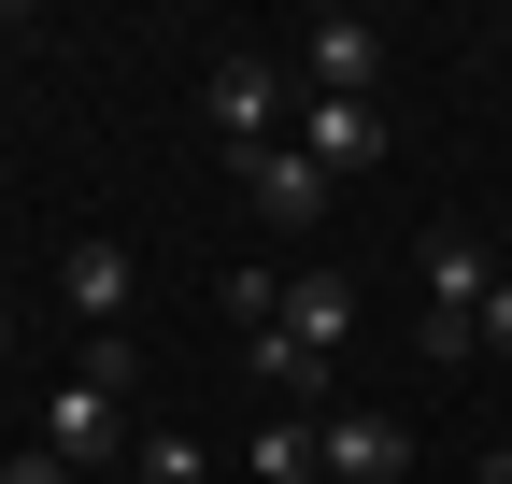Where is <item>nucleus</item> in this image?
Segmentation results:
<instances>
[{
	"label": "nucleus",
	"instance_id": "nucleus-11",
	"mask_svg": "<svg viewBox=\"0 0 512 484\" xmlns=\"http://www.w3.org/2000/svg\"><path fill=\"white\" fill-rule=\"evenodd\" d=\"M214 299H228L242 328H285V271H214Z\"/></svg>",
	"mask_w": 512,
	"mask_h": 484
},
{
	"label": "nucleus",
	"instance_id": "nucleus-13",
	"mask_svg": "<svg viewBox=\"0 0 512 484\" xmlns=\"http://www.w3.org/2000/svg\"><path fill=\"white\" fill-rule=\"evenodd\" d=\"M0 484H86V470H57V456L29 442V456H0Z\"/></svg>",
	"mask_w": 512,
	"mask_h": 484
},
{
	"label": "nucleus",
	"instance_id": "nucleus-5",
	"mask_svg": "<svg viewBox=\"0 0 512 484\" xmlns=\"http://www.w3.org/2000/svg\"><path fill=\"white\" fill-rule=\"evenodd\" d=\"M313 456H328V484H399L413 470V428H399V413H328Z\"/></svg>",
	"mask_w": 512,
	"mask_h": 484
},
{
	"label": "nucleus",
	"instance_id": "nucleus-15",
	"mask_svg": "<svg viewBox=\"0 0 512 484\" xmlns=\"http://www.w3.org/2000/svg\"><path fill=\"white\" fill-rule=\"evenodd\" d=\"M470 484H512V442H484V470H470Z\"/></svg>",
	"mask_w": 512,
	"mask_h": 484
},
{
	"label": "nucleus",
	"instance_id": "nucleus-16",
	"mask_svg": "<svg viewBox=\"0 0 512 484\" xmlns=\"http://www.w3.org/2000/svg\"><path fill=\"white\" fill-rule=\"evenodd\" d=\"M0 57H15V15H0Z\"/></svg>",
	"mask_w": 512,
	"mask_h": 484
},
{
	"label": "nucleus",
	"instance_id": "nucleus-8",
	"mask_svg": "<svg viewBox=\"0 0 512 484\" xmlns=\"http://www.w3.org/2000/svg\"><path fill=\"white\" fill-rule=\"evenodd\" d=\"M299 157L328 171V186H342V171H370V157H384V100H313V129H299Z\"/></svg>",
	"mask_w": 512,
	"mask_h": 484
},
{
	"label": "nucleus",
	"instance_id": "nucleus-2",
	"mask_svg": "<svg viewBox=\"0 0 512 484\" xmlns=\"http://www.w3.org/2000/svg\"><path fill=\"white\" fill-rule=\"evenodd\" d=\"M200 100H214V143L256 157V143H271V114H285V57H256V43L214 57V86H200Z\"/></svg>",
	"mask_w": 512,
	"mask_h": 484
},
{
	"label": "nucleus",
	"instance_id": "nucleus-10",
	"mask_svg": "<svg viewBox=\"0 0 512 484\" xmlns=\"http://www.w3.org/2000/svg\"><path fill=\"white\" fill-rule=\"evenodd\" d=\"M313 470H328V456H313V428H299V413H271V428H256V484H313Z\"/></svg>",
	"mask_w": 512,
	"mask_h": 484
},
{
	"label": "nucleus",
	"instance_id": "nucleus-12",
	"mask_svg": "<svg viewBox=\"0 0 512 484\" xmlns=\"http://www.w3.org/2000/svg\"><path fill=\"white\" fill-rule=\"evenodd\" d=\"M128 470H143V484H200V442H185V428H143V442H128Z\"/></svg>",
	"mask_w": 512,
	"mask_h": 484
},
{
	"label": "nucleus",
	"instance_id": "nucleus-4",
	"mask_svg": "<svg viewBox=\"0 0 512 484\" xmlns=\"http://www.w3.org/2000/svg\"><path fill=\"white\" fill-rule=\"evenodd\" d=\"M242 171V200H256V228H313V214H328L342 186H328V171H313L299 143H256V157H228Z\"/></svg>",
	"mask_w": 512,
	"mask_h": 484
},
{
	"label": "nucleus",
	"instance_id": "nucleus-3",
	"mask_svg": "<svg viewBox=\"0 0 512 484\" xmlns=\"http://www.w3.org/2000/svg\"><path fill=\"white\" fill-rule=\"evenodd\" d=\"M271 342L299 356L313 385H328V356L356 342V285H342V271H285V328H271Z\"/></svg>",
	"mask_w": 512,
	"mask_h": 484
},
{
	"label": "nucleus",
	"instance_id": "nucleus-1",
	"mask_svg": "<svg viewBox=\"0 0 512 484\" xmlns=\"http://www.w3.org/2000/svg\"><path fill=\"white\" fill-rule=\"evenodd\" d=\"M43 456L100 484V456H128V385H86V371H72V385L43 399Z\"/></svg>",
	"mask_w": 512,
	"mask_h": 484
},
{
	"label": "nucleus",
	"instance_id": "nucleus-7",
	"mask_svg": "<svg viewBox=\"0 0 512 484\" xmlns=\"http://www.w3.org/2000/svg\"><path fill=\"white\" fill-rule=\"evenodd\" d=\"M128 285H143V271H128V242H72V257H57V299H72L100 342H114V314H128Z\"/></svg>",
	"mask_w": 512,
	"mask_h": 484
},
{
	"label": "nucleus",
	"instance_id": "nucleus-6",
	"mask_svg": "<svg viewBox=\"0 0 512 484\" xmlns=\"http://www.w3.org/2000/svg\"><path fill=\"white\" fill-rule=\"evenodd\" d=\"M299 72H313V100H370L384 86V29L370 15H313V57H299Z\"/></svg>",
	"mask_w": 512,
	"mask_h": 484
},
{
	"label": "nucleus",
	"instance_id": "nucleus-17",
	"mask_svg": "<svg viewBox=\"0 0 512 484\" xmlns=\"http://www.w3.org/2000/svg\"><path fill=\"white\" fill-rule=\"evenodd\" d=\"M0 342H15V314H0Z\"/></svg>",
	"mask_w": 512,
	"mask_h": 484
},
{
	"label": "nucleus",
	"instance_id": "nucleus-9",
	"mask_svg": "<svg viewBox=\"0 0 512 484\" xmlns=\"http://www.w3.org/2000/svg\"><path fill=\"white\" fill-rule=\"evenodd\" d=\"M484 285H498L484 242H470V228H427V314H470V328H484Z\"/></svg>",
	"mask_w": 512,
	"mask_h": 484
},
{
	"label": "nucleus",
	"instance_id": "nucleus-14",
	"mask_svg": "<svg viewBox=\"0 0 512 484\" xmlns=\"http://www.w3.org/2000/svg\"><path fill=\"white\" fill-rule=\"evenodd\" d=\"M484 356H512V271L484 285Z\"/></svg>",
	"mask_w": 512,
	"mask_h": 484
}]
</instances>
